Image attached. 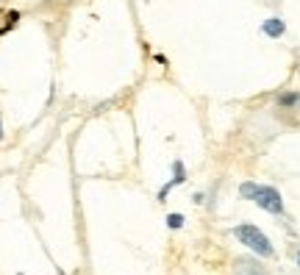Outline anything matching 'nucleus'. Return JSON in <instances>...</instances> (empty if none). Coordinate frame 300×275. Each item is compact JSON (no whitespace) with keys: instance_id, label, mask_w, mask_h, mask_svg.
<instances>
[{"instance_id":"nucleus-7","label":"nucleus","mask_w":300,"mask_h":275,"mask_svg":"<svg viewBox=\"0 0 300 275\" xmlns=\"http://www.w3.org/2000/svg\"><path fill=\"white\" fill-rule=\"evenodd\" d=\"M298 100H300V95H298V92H284V95L278 98V106H284V109L298 106Z\"/></svg>"},{"instance_id":"nucleus-8","label":"nucleus","mask_w":300,"mask_h":275,"mask_svg":"<svg viewBox=\"0 0 300 275\" xmlns=\"http://www.w3.org/2000/svg\"><path fill=\"white\" fill-rule=\"evenodd\" d=\"M167 228H173V231L183 228V214H167Z\"/></svg>"},{"instance_id":"nucleus-10","label":"nucleus","mask_w":300,"mask_h":275,"mask_svg":"<svg viewBox=\"0 0 300 275\" xmlns=\"http://www.w3.org/2000/svg\"><path fill=\"white\" fill-rule=\"evenodd\" d=\"M0 139H3V125H0Z\"/></svg>"},{"instance_id":"nucleus-6","label":"nucleus","mask_w":300,"mask_h":275,"mask_svg":"<svg viewBox=\"0 0 300 275\" xmlns=\"http://www.w3.org/2000/svg\"><path fill=\"white\" fill-rule=\"evenodd\" d=\"M173 186H178V183L186 181V167H183V162H173Z\"/></svg>"},{"instance_id":"nucleus-1","label":"nucleus","mask_w":300,"mask_h":275,"mask_svg":"<svg viewBox=\"0 0 300 275\" xmlns=\"http://www.w3.org/2000/svg\"><path fill=\"white\" fill-rule=\"evenodd\" d=\"M234 236H237V239L242 242L244 247H250L253 253L264 256V259H272V256H275V250H272L270 239H267V236L258 231L256 225H237V228H234Z\"/></svg>"},{"instance_id":"nucleus-4","label":"nucleus","mask_w":300,"mask_h":275,"mask_svg":"<svg viewBox=\"0 0 300 275\" xmlns=\"http://www.w3.org/2000/svg\"><path fill=\"white\" fill-rule=\"evenodd\" d=\"M261 31H264L267 36H272V39H278V36H284L286 25H284V20H281V17H270V20L261 22Z\"/></svg>"},{"instance_id":"nucleus-2","label":"nucleus","mask_w":300,"mask_h":275,"mask_svg":"<svg viewBox=\"0 0 300 275\" xmlns=\"http://www.w3.org/2000/svg\"><path fill=\"white\" fill-rule=\"evenodd\" d=\"M256 203L258 209H264L270 214H284V198H281V192L275 186H261L256 195Z\"/></svg>"},{"instance_id":"nucleus-5","label":"nucleus","mask_w":300,"mask_h":275,"mask_svg":"<svg viewBox=\"0 0 300 275\" xmlns=\"http://www.w3.org/2000/svg\"><path fill=\"white\" fill-rule=\"evenodd\" d=\"M258 183H253V181H244L242 186H239V198H244V200H256V195H258Z\"/></svg>"},{"instance_id":"nucleus-3","label":"nucleus","mask_w":300,"mask_h":275,"mask_svg":"<svg viewBox=\"0 0 300 275\" xmlns=\"http://www.w3.org/2000/svg\"><path fill=\"white\" fill-rule=\"evenodd\" d=\"M237 275H267V270L253 259H239L237 261Z\"/></svg>"},{"instance_id":"nucleus-12","label":"nucleus","mask_w":300,"mask_h":275,"mask_svg":"<svg viewBox=\"0 0 300 275\" xmlns=\"http://www.w3.org/2000/svg\"><path fill=\"white\" fill-rule=\"evenodd\" d=\"M298 106H300V100H298Z\"/></svg>"},{"instance_id":"nucleus-9","label":"nucleus","mask_w":300,"mask_h":275,"mask_svg":"<svg viewBox=\"0 0 300 275\" xmlns=\"http://www.w3.org/2000/svg\"><path fill=\"white\" fill-rule=\"evenodd\" d=\"M6 20H8V22L3 25V28H0V34H6L8 28H14V25H17V20H20V14H17V11H11V14L6 17Z\"/></svg>"},{"instance_id":"nucleus-11","label":"nucleus","mask_w":300,"mask_h":275,"mask_svg":"<svg viewBox=\"0 0 300 275\" xmlns=\"http://www.w3.org/2000/svg\"><path fill=\"white\" fill-rule=\"evenodd\" d=\"M298 264H300V250H298Z\"/></svg>"}]
</instances>
